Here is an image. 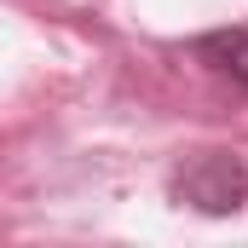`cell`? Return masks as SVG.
<instances>
[{
    "label": "cell",
    "instance_id": "1",
    "mask_svg": "<svg viewBox=\"0 0 248 248\" xmlns=\"http://www.w3.org/2000/svg\"><path fill=\"white\" fill-rule=\"evenodd\" d=\"M173 196L196 208V214H214V219H225V214H237L248 196V173L243 162L231 156V150H202V156H190L185 168L173 173Z\"/></svg>",
    "mask_w": 248,
    "mask_h": 248
},
{
    "label": "cell",
    "instance_id": "2",
    "mask_svg": "<svg viewBox=\"0 0 248 248\" xmlns=\"http://www.w3.org/2000/svg\"><path fill=\"white\" fill-rule=\"evenodd\" d=\"M190 58L202 63L208 75L231 81L237 93H248V23H237V29H214V35H196V41H190Z\"/></svg>",
    "mask_w": 248,
    "mask_h": 248
}]
</instances>
